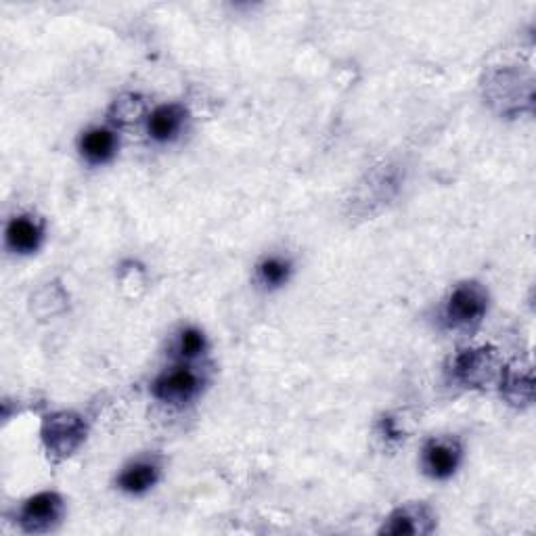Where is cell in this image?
Here are the masks:
<instances>
[{"label": "cell", "instance_id": "1", "mask_svg": "<svg viewBox=\"0 0 536 536\" xmlns=\"http://www.w3.org/2000/svg\"><path fill=\"white\" fill-rule=\"evenodd\" d=\"M42 442L55 459H65L80 449L86 438V423L80 415L61 411L42 421Z\"/></svg>", "mask_w": 536, "mask_h": 536}, {"label": "cell", "instance_id": "2", "mask_svg": "<svg viewBox=\"0 0 536 536\" xmlns=\"http://www.w3.org/2000/svg\"><path fill=\"white\" fill-rule=\"evenodd\" d=\"M488 310L486 289L476 281H465L453 289L444 306V321L453 329L472 327L482 321Z\"/></svg>", "mask_w": 536, "mask_h": 536}, {"label": "cell", "instance_id": "3", "mask_svg": "<svg viewBox=\"0 0 536 536\" xmlns=\"http://www.w3.org/2000/svg\"><path fill=\"white\" fill-rule=\"evenodd\" d=\"M497 350L480 346L461 350L453 361V377L467 388H484L501 373Z\"/></svg>", "mask_w": 536, "mask_h": 536}, {"label": "cell", "instance_id": "4", "mask_svg": "<svg viewBox=\"0 0 536 536\" xmlns=\"http://www.w3.org/2000/svg\"><path fill=\"white\" fill-rule=\"evenodd\" d=\"M463 449L455 438H432L423 446L421 465L434 480H449L461 465Z\"/></svg>", "mask_w": 536, "mask_h": 536}, {"label": "cell", "instance_id": "5", "mask_svg": "<svg viewBox=\"0 0 536 536\" xmlns=\"http://www.w3.org/2000/svg\"><path fill=\"white\" fill-rule=\"evenodd\" d=\"M63 516V499L57 493H38L19 509V526L26 532H49Z\"/></svg>", "mask_w": 536, "mask_h": 536}, {"label": "cell", "instance_id": "6", "mask_svg": "<svg viewBox=\"0 0 536 536\" xmlns=\"http://www.w3.org/2000/svg\"><path fill=\"white\" fill-rule=\"evenodd\" d=\"M201 390L199 375L189 367H174L162 373L153 384V396L166 405H185Z\"/></svg>", "mask_w": 536, "mask_h": 536}, {"label": "cell", "instance_id": "7", "mask_svg": "<svg viewBox=\"0 0 536 536\" xmlns=\"http://www.w3.org/2000/svg\"><path fill=\"white\" fill-rule=\"evenodd\" d=\"M434 513L426 505H405L392 511L382 526V534H430L434 530Z\"/></svg>", "mask_w": 536, "mask_h": 536}, {"label": "cell", "instance_id": "8", "mask_svg": "<svg viewBox=\"0 0 536 536\" xmlns=\"http://www.w3.org/2000/svg\"><path fill=\"white\" fill-rule=\"evenodd\" d=\"M7 248L13 254H34L44 239V229L32 216H15L5 231Z\"/></svg>", "mask_w": 536, "mask_h": 536}, {"label": "cell", "instance_id": "9", "mask_svg": "<svg viewBox=\"0 0 536 536\" xmlns=\"http://www.w3.org/2000/svg\"><path fill=\"white\" fill-rule=\"evenodd\" d=\"M185 122H187V109L183 105L176 103L162 105L149 116L147 132L155 143H170L181 134Z\"/></svg>", "mask_w": 536, "mask_h": 536}, {"label": "cell", "instance_id": "10", "mask_svg": "<svg viewBox=\"0 0 536 536\" xmlns=\"http://www.w3.org/2000/svg\"><path fill=\"white\" fill-rule=\"evenodd\" d=\"M116 151H118V137L114 130L99 126V128L86 130L82 134L80 153L88 164H93V166L107 164L111 158H114Z\"/></svg>", "mask_w": 536, "mask_h": 536}, {"label": "cell", "instance_id": "11", "mask_svg": "<svg viewBox=\"0 0 536 536\" xmlns=\"http://www.w3.org/2000/svg\"><path fill=\"white\" fill-rule=\"evenodd\" d=\"M160 480V465L153 459H139L124 467V472L118 476L120 490L128 495H143L149 488Z\"/></svg>", "mask_w": 536, "mask_h": 536}, {"label": "cell", "instance_id": "12", "mask_svg": "<svg viewBox=\"0 0 536 536\" xmlns=\"http://www.w3.org/2000/svg\"><path fill=\"white\" fill-rule=\"evenodd\" d=\"M501 394L511 405H530L532 402V371L530 367H509L501 371Z\"/></svg>", "mask_w": 536, "mask_h": 536}, {"label": "cell", "instance_id": "13", "mask_svg": "<svg viewBox=\"0 0 536 536\" xmlns=\"http://www.w3.org/2000/svg\"><path fill=\"white\" fill-rule=\"evenodd\" d=\"M292 275V262L279 258V256H268L258 264V281L268 287L277 289L289 281Z\"/></svg>", "mask_w": 536, "mask_h": 536}, {"label": "cell", "instance_id": "14", "mask_svg": "<svg viewBox=\"0 0 536 536\" xmlns=\"http://www.w3.org/2000/svg\"><path fill=\"white\" fill-rule=\"evenodd\" d=\"M206 350V335L204 331H199L197 327H187L181 331L176 340V354L181 356L183 361H195L197 356L204 354Z\"/></svg>", "mask_w": 536, "mask_h": 536}]
</instances>
